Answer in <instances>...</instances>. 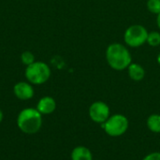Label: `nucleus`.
<instances>
[{"mask_svg": "<svg viewBox=\"0 0 160 160\" xmlns=\"http://www.w3.org/2000/svg\"><path fill=\"white\" fill-rule=\"evenodd\" d=\"M42 114L36 108H25L17 116V127L24 134L38 133L42 127Z\"/></svg>", "mask_w": 160, "mask_h": 160, "instance_id": "f257e3e1", "label": "nucleus"}, {"mask_svg": "<svg viewBox=\"0 0 160 160\" xmlns=\"http://www.w3.org/2000/svg\"><path fill=\"white\" fill-rule=\"evenodd\" d=\"M106 60L108 65L115 70H124L132 62L128 49L121 43H112L106 50Z\"/></svg>", "mask_w": 160, "mask_h": 160, "instance_id": "f03ea898", "label": "nucleus"}, {"mask_svg": "<svg viewBox=\"0 0 160 160\" xmlns=\"http://www.w3.org/2000/svg\"><path fill=\"white\" fill-rule=\"evenodd\" d=\"M24 75L28 82L39 85L45 83L50 79L51 68L46 63L36 61L26 67Z\"/></svg>", "mask_w": 160, "mask_h": 160, "instance_id": "7ed1b4c3", "label": "nucleus"}, {"mask_svg": "<svg viewBox=\"0 0 160 160\" xmlns=\"http://www.w3.org/2000/svg\"><path fill=\"white\" fill-rule=\"evenodd\" d=\"M128 119L123 114L111 115L108 120L102 124V128L105 132L111 137H119L127 132L128 129Z\"/></svg>", "mask_w": 160, "mask_h": 160, "instance_id": "20e7f679", "label": "nucleus"}, {"mask_svg": "<svg viewBox=\"0 0 160 160\" xmlns=\"http://www.w3.org/2000/svg\"><path fill=\"white\" fill-rule=\"evenodd\" d=\"M148 33L149 32L144 26L141 24H133L125 32V43L131 48L141 47L147 41Z\"/></svg>", "mask_w": 160, "mask_h": 160, "instance_id": "39448f33", "label": "nucleus"}, {"mask_svg": "<svg viewBox=\"0 0 160 160\" xmlns=\"http://www.w3.org/2000/svg\"><path fill=\"white\" fill-rule=\"evenodd\" d=\"M110 116V107L103 101H96L89 107V117L97 124H104Z\"/></svg>", "mask_w": 160, "mask_h": 160, "instance_id": "423d86ee", "label": "nucleus"}, {"mask_svg": "<svg viewBox=\"0 0 160 160\" xmlns=\"http://www.w3.org/2000/svg\"><path fill=\"white\" fill-rule=\"evenodd\" d=\"M15 97L20 100H29L34 97L35 91L32 84L28 82H19L13 87Z\"/></svg>", "mask_w": 160, "mask_h": 160, "instance_id": "0eeeda50", "label": "nucleus"}, {"mask_svg": "<svg viewBox=\"0 0 160 160\" xmlns=\"http://www.w3.org/2000/svg\"><path fill=\"white\" fill-rule=\"evenodd\" d=\"M36 109L42 114V115H47L52 113L55 109H56V102L53 98L52 97H43L41 98L38 104Z\"/></svg>", "mask_w": 160, "mask_h": 160, "instance_id": "6e6552de", "label": "nucleus"}, {"mask_svg": "<svg viewBox=\"0 0 160 160\" xmlns=\"http://www.w3.org/2000/svg\"><path fill=\"white\" fill-rule=\"evenodd\" d=\"M71 160H94L92 152L85 146H77L75 147L71 154Z\"/></svg>", "mask_w": 160, "mask_h": 160, "instance_id": "1a4fd4ad", "label": "nucleus"}, {"mask_svg": "<svg viewBox=\"0 0 160 160\" xmlns=\"http://www.w3.org/2000/svg\"><path fill=\"white\" fill-rule=\"evenodd\" d=\"M128 76L130 77V79L135 82H140L143 80V78L145 77L144 68L141 65L136 64V63H131L128 68Z\"/></svg>", "mask_w": 160, "mask_h": 160, "instance_id": "9d476101", "label": "nucleus"}, {"mask_svg": "<svg viewBox=\"0 0 160 160\" xmlns=\"http://www.w3.org/2000/svg\"><path fill=\"white\" fill-rule=\"evenodd\" d=\"M147 128L154 133H160V114H151L147 118Z\"/></svg>", "mask_w": 160, "mask_h": 160, "instance_id": "9b49d317", "label": "nucleus"}, {"mask_svg": "<svg viewBox=\"0 0 160 160\" xmlns=\"http://www.w3.org/2000/svg\"><path fill=\"white\" fill-rule=\"evenodd\" d=\"M150 46L152 47H158L160 45V33L158 31H153L148 33L147 41Z\"/></svg>", "mask_w": 160, "mask_h": 160, "instance_id": "f8f14e48", "label": "nucleus"}, {"mask_svg": "<svg viewBox=\"0 0 160 160\" xmlns=\"http://www.w3.org/2000/svg\"><path fill=\"white\" fill-rule=\"evenodd\" d=\"M21 61L23 65H25L27 67V66L33 64L34 62H36V58H35V55L32 52L25 51L21 54Z\"/></svg>", "mask_w": 160, "mask_h": 160, "instance_id": "ddd939ff", "label": "nucleus"}, {"mask_svg": "<svg viewBox=\"0 0 160 160\" xmlns=\"http://www.w3.org/2000/svg\"><path fill=\"white\" fill-rule=\"evenodd\" d=\"M146 5L150 12L157 15L160 13V0H148Z\"/></svg>", "mask_w": 160, "mask_h": 160, "instance_id": "4468645a", "label": "nucleus"}, {"mask_svg": "<svg viewBox=\"0 0 160 160\" xmlns=\"http://www.w3.org/2000/svg\"><path fill=\"white\" fill-rule=\"evenodd\" d=\"M142 160H160V152H153L145 156Z\"/></svg>", "mask_w": 160, "mask_h": 160, "instance_id": "2eb2a0df", "label": "nucleus"}, {"mask_svg": "<svg viewBox=\"0 0 160 160\" xmlns=\"http://www.w3.org/2000/svg\"><path fill=\"white\" fill-rule=\"evenodd\" d=\"M157 23H158V26L160 29V13L158 14V17H157Z\"/></svg>", "mask_w": 160, "mask_h": 160, "instance_id": "dca6fc26", "label": "nucleus"}, {"mask_svg": "<svg viewBox=\"0 0 160 160\" xmlns=\"http://www.w3.org/2000/svg\"><path fill=\"white\" fill-rule=\"evenodd\" d=\"M3 118H4V113H3V112H2V110L0 109V123L3 121Z\"/></svg>", "mask_w": 160, "mask_h": 160, "instance_id": "f3484780", "label": "nucleus"}, {"mask_svg": "<svg viewBox=\"0 0 160 160\" xmlns=\"http://www.w3.org/2000/svg\"><path fill=\"white\" fill-rule=\"evenodd\" d=\"M157 60H158V65L160 66V52H159V54L158 55V59H157Z\"/></svg>", "mask_w": 160, "mask_h": 160, "instance_id": "a211bd4d", "label": "nucleus"}]
</instances>
